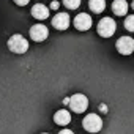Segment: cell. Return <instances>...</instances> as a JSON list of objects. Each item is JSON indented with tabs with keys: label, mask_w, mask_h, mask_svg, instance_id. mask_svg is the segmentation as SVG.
Masks as SVG:
<instances>
[{
	"label": "cell",
	"mask_w": 134,
	"mask_h": 134,
	"mask_svg": "<svg viewBox=\"0 0 134 134\" xmlns=\"http://www.w3.org/2000/svg\"><path fill=\"white\" fill-rule=\"evenodd\" d=\"M8 49L11 52H14V54H24V52L29 51V41L22 35L16 33V35L10 36V40H8Z\"/></svg>",
	"instance_id": "obj_1"
},
{
	"label": "cell",
	"mask_w": 134,
	"mask_h": 134,
	"mask_svg": "<svg viewBox=\"0 0 134 134\" xmlns=\"http://www.w3.org/2000/svg\"><path fill=\"white\" fill-rule=\"evenodd\" d=\"M96 30H98V35H99V36H103V38H110V36L115 33V30H117V24L114 22L112 18H103V19L98 22Z\"/></svg>",
	"instance_id": "obj_2"
},
{
	"label": "cell",
	"mask_w": 134,
	"mask_h": 134,
	"mask_svg": "<svg viewBox=\"0 0 134 134\" xmlns=\"http://www.w3.org/2000/svg\"><path fill=\"white\" fill-rule=\"evenodd\" d=\"M82 126H84V129L88 131V132H99L101 128H103V120H101V117L96 115V114H88V115L84 117Z\"/></svg>",
	"instance_id": "obj_3"
},
{
	"label": "cell",
	"mask_w": 134,
	"mask_h": 134,
	"mask_svg": "<svg viewBox=\"0 0 134 134\" xmlns=\"http://www.w3.org/2000/svg\"><path fill=\"white\" fill-rule=\"evenodd\" d=\"M68 104H70V107H71L73 112L82 114V112H85L87 107H88V99H87L85 95H82V93H76V95L70 96V103H68Z\"/></svg>",
	"instance_id": "obj_4"
},
{
	"label": "cell",
	"mask_w": 134,
	"mask_h": 134,
	"mask_svg": "<svg viewBox=\"0 0 134 134\" xmlns=\"http://www.w3.org/2000/svg\"><path fill=\"white\" fill-rule=\"evenodd\" d=\"M117 51L121 55H131L134 52V40L129 36H121L117 41Z\"/></svg>",
	"instance_id": "obj_5"
},
{
	"label": "cell",
	"mask_w": 134,
	"mask_h": 134,
	"mask_svg": "<svg viewBox=\"0 0 134 134\" xmlns=\"http://www.w3.org/2000/svg\"><path fill=\"white\" fill-rule=\"evenodd\" d=\"M93 25V21L90 18V14L87 13H79L76 18H74V27L81 32H87L90 30V27Z\"/></svg>",
	"instance_id": "obj_6"
},
{
	"label": "cell",
	"mask_w": 134,
	"mask_h": 134,
	"mask_svg": "<svg viewBox=\"0 0 134 134\" xmlns=\"http://www.w3.org/2000/svg\"><path fill=\"white\" fill-rule=\"evenodd\" d=\"M49 36V30L46 25H41V24H36V25H32L30 29V38L36 43H41L44 41L46 38Z\"/></svg>",
	"instance_id": "obj_7"
},
{
	"label": "cell",
	"mask_w": 134,
	"mask_h": 134,
	"mask_svg": "<svg viewBox=\"0 0 134 134\" xmlns=\"http://www.w3.org/2000/svg\"><path fill=\"white\" fill-rule=\"evenodd\" d=\"M70 22H71V19H70V14L68 13H58L52 19V25L57 30H66V29L70 27Z\"/></svg>",
	"instance_id": "obj_8"
},
{
	"label": "cell",
	"mask_w": 134,
	"mask_h": 134,
	"mask_svg": "<svg viewBox=\"0 0 134 134\" xmlns=\"http://www.w3.org/2000/svg\"><path fill=\"white\" fill-rule=\"evenodd\" d=\"M30 13H32V16H33L35 19H38V21H44V19L49 18V8H47L46 5H43V3L33 5Z\"/></svg>",
	"instance_id": "obj_9"
},
{
	"label": "cell",
	"mask_w": 134,
	"mask_h": 134,
	"mask_svg": "<svg viewBox=\"0 0 134 134\" xmlns=\"http://www.w3.org/2000/svg\"><path fill=\"white\" fill-rule=\"evenodd\" d=\"M54 121L57 125H62V126H66L70 121H71V114L66 110V109H60L54 114Z\"/></svg>",
	"instance_id": "obj_10"
},
{
	"label": "cell",
	"mask_w": 134,
	"mask_h": 134,
	"mask_svg": "<svg viewBox=\"0 0 134 134\" xmlns=\"http://www.w3.org/2000/svg\"><path fill=\"white\" fill-rule=\"evenodd\" d=\"M112 11L117 16H125L128 13V3H126V0H114V2H112Z\"/></svg>",
	"instance_id": "obj_11"
},
{
	"label": "cell",
	"mask_w": 134,
	"mask_h": 134,
	"mask_svg": "<svg viewBox=\"0 0 134 134\" xmlns=\"http://www.w3.org/2000/svg\"><path fill=\"white\" fill-rule=\"evenodd\" d=\"M88 7L93 13H103L106 8V0H90Z\"/></svg>",
	"instance_id": "obj_12"
},
{
	"label": "cell",
	"mask_w": 134,
	"mask_h": 134,
	"mask_svg": "<svg viewBox=\"0 0 134 134\" xmlns=\"http://www.w3.org/2000/svg\"><path fill=\"white\" fill-rule=\"evenodd\" d=\"M63 5L68 10H77L81 7V0H63Z\"/></svg>",
	"instance_id": "obj_13"
},
{
	"label": "cell",
	"mask_w": 134,
	"mask_h": 134,
	"mask_svg": "<svg viewBox=\"0 0 134 134\" xmlns=\"http://www.w3.org/2000/svg\"><path fill=\"white\" fill-rule=\"evenodd\" d=\"M125 29L128 32H134V14H131L125 19Z\"/></svg>",
	"instance_id": "obj_14"
},
{
	"label": "cell",
	"mask_w": 134,
	"mask_h": 134,
	"mask_svg": "<svg viewBox=\"0 0 134 134\" xmlns=\"http://www.w3.org/2000/svg\"><path fill=\"white\" fill-rule=\"evenodd\" d=\"M29 2H30V0H14V3H16V5H19V7H25Z\"/></svg>",
	"instance_id": "obj_15"
},
{
	"label": "cell",
	"mask_w": 134,
	"mask_h": 134,
	"mask_svg": "<svg viewBox=\"0 0 134 134\" xmlns=\"http://www.w3.org/2000/svg\"><path fill=\"white\" fill-rule=\"evenodd\" d=\"M58 7H60L58 2H55V0H52V2H51V10H58Z\"/></svg>",
	"instance_id": "obj_16"
},
{
	"label": "cell",
	"mask_w": 134,
	"mask_h": 134,
	"mask_svg": "<svg viewBox=\"0 0 134 134\" xmlns=\"http://www.w3.org/2000/svg\"><path fill=\"white\" fill-rule=\"evenodd\" d=\"M99 112L107 114V106H106V104H99Z\"/></svg>",
	"instance_id": "obj_17"
},
{
	"label": "cell",
	"mask_w": 134,
	"mask_h": 134,
	"mask_svg": "<svg viewBox=\"0 0 134 134\" xmlns=\"http://www.w3.org/2000/svg\"><path fill=\"white\" fill-rule=\"evenodd\" d=\"M58 134H74V132H73L71 129H62V131H60Z\"/></svg>",
	"instance_id": "obj_18"
},
{
	"label": "cell",
	"mask_w": 134,
	"mask_h": 134,
	"mask_svg": "<svg viewBox=\"0 0 134 134\" xmlns=\"http://www.w3.org/2000/svg\"><path fill=\"white\" fill-rule=\"evenodd\" d=\"M62 103H63V104H68V103H70V98H65V99H63Z\"/></svg>",
	"instance_id": "obj_19"
},
{
	"label": "cell",
	"mask_w": 134,
	"mask_h": 134,
	"mask_svg": "<svg viewBox=\"0 0 134 134\" xmlns=\"http://www.w3.org/2000/svg\"><path fill=\"white\" fill-rule=\"evenodd\" d=\"M131 8H132V10H134V0H132V5H131Z\"/></svg>",
	"instance_id": "obj_20"
},
{
	"label": "cell",
	"mask_w": 134,
	"mask_h": 134,
	"mask_svg": "<svg viewBox=\"0 0 134 134\" xmlns=\"http://www.w3.org/2000/svg\"><path fill=\"white\" fill-rule=\"evenodd\" d=\"M41 134H47V132H41Z\"/></svg>",
	"instance_id": "obj_21"
}]
</instances>
